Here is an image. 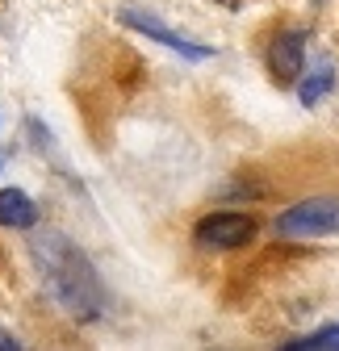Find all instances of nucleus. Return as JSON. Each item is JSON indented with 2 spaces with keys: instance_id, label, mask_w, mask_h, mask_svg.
I'll return each instance as SVG.
<instances>
[{
  "instance_id": "39448f33",
  "label": "nucleus",
  "mask_w": 339,
  "mask_h": 351,
  "mask_svg": "<svg viewBox=\"0 0 339 351\" xmlns=\"http://www.w3.org/2000/svg\"><path fill=\"white\" fill-rule=\"evenodd\" d=\"M268 67L281 84H298L302 67H306V34L302 29H281L272 38V51H268Z\"/></svg>"
},
{
  "instance_id": "1a4fd4ad",
  "label": "nucleus",
  "mask_w": 339,
  "mask_h": 351,
  "mask_svg": "<svg viewBox=\"0 0 339 351\" xmlns=\"http://www.w3.org/2000/svg\"><path fill=\"white\" fill-rule=\"evenodd\" d=\"M17 347H21V343H17L9 330H0V351H17Z\"/></svg>"
},
{
  "instance_id": "6e6552de",
  "label": "nucleus",
  "mask_w": 339,
  "mask_h": 351,
  "mask_svg": "<svg viewBox=\"0 0 339 351\" xmlns=\"http://www.w3.org/2000/svg\"><path fill=\"white\" fill-rule=\"evenodd\" d=\"M289 351H339V326H323L306 339H293Z\"/></svg>"
},
{
  "instance_id": "f03ea898",
  "label": "nucleus",
  "mask_w": 339,
  "mask_h": 351,
  "mask_svg": "<svg viewBox=\"0 0 339 351\" xmlns=\"http://www.w3.org/2000/svg\"><path fill=\"white\" fill-rule=\"evenodd\" d=\"M277 234L285 239H327L339 234V197H310L289 205L277 217Z\"/></svg>"
},
{
  "instance_id": "423d86ee",
  "label": "nucleus",
  "mask_w": 339,
  "mask_h": 351,
  "mask_svg": "<svg viewBox=\"0 0 339 351\" xmlns=\"http://www.w3.org/2000/svg\"><path fill=\"white\" fill-rule=\"evenodd\" d=\"M0 226H13V230L38 226V205L21 189H5L0 193Z\"/></svg>"
},
{
  "instance_id": "7ed1b4c3",
  "label": "nucleus",
  "mask_w": 339,
  "mask_h": 351,
  "mask_svg": "<svg viewBox=\"0 0 339 351\" xmlns=\"http://www.w3.org/2000/svg\"><path fill=\"white\" fill-rule=\"evenodd\" d=\"M256 230L260 226H256L251 213H209V217L197 222L193 239L205 251H235V247H247L251 239H256Z\"/></svg>"
},
{
  "instance_id": "20e7f679",
  "label": "nucleus",
  "mask_w": 339,
  "mask_h": 351,
  "mask_svg": "<svg viewBox=\"0 0 339 351\" xmlns=\"http://www.w3.org/2000/svg\"><path fill=\"white\" fill-rule=\"evenodd\" d=\"M121 25L147 34L151 42H159V47L176 51V55H185V59H193V63L214 59V47H205V42H197V38H185V34H176V29H167L159 17H151V13H143V9H126V13H121Z\"/></svg>"
},
{
  "instance_id": "0eeeda50",
  "label": "nucleus",
  "mask_w": 339,
  "mask_h": 351,
  "mask_svg": "<svg viewBox=\"0 0 339 351\" xmlns=\"http://www.w3.org/2000/svg\"><path fill=\"white\" fill-rule=\"evenodd\" d=\"M331 88H335V67H331V63H323L318 71H310V75L302 80L298 97H302V105H306V109H314V105L331 93Z\"/></svg>"
},
{
  "instance_id": "f257e3e1",
  "label": "nucleus",
  "mask_w": 339,
  "mask_h": 351,
  "mask_svg": "<svg viewBox=\"0 0 339 351\" xmlns=\"http://www.w3.org/2000/svg\"><path fill=\"white\" fill-rule=\"evenodd\" d=\"M34 263L47 276L51 297L80 322H89L105 310V289L101 276L93 272V263L84 259V251L75 243H67L63 234H42L34 243Z\"/></svg>"
}]
</instances>
